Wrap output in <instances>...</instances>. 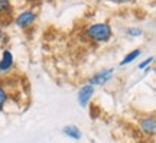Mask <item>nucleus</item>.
<instances>
[{"mask_svg": "<svg viewBox=\"0 0 156 143\" xmlns=\"http://www.w3.org/2000/svg\"><path fill=\"white\" fill-rule=\"evenodd\" d=\"M90 41L93 42H97V44H103V42H107L110 41L113 35V30H112V26L108 23H94L87 28L85 33H84Z\"/></svg>", "mask_w": 156, "mask_h": 143, "instance_id": "obj_1", "label": "nucleus"}, {"mask_svg": "<svg viewBox=\"0 0 156 143\" xmlns=\"http://www.w3.org/2000/svg\"><path fill=\"white\" fill-rule=\"evenodd\" d=\"M113 74H114V70H113V68H107V70L98 71L97 74H94L93 77L90 78V85H93L94 88L97 87V85H104V84H107L112 80Z\"/></svg>", "mask_w": 156, "mask_h": 143, "instance_id": "obj_2", "label": "nucleus"}, {"mask_svg": "<svg viewBox=\"0 0 156 143\" xmlns=\"http://www.w3.org/2000/svg\"><path fill=\"white\" fill-rule=\"evenodd\" d=\"M35 22H36V15H35L32 10H25V12H22V13H19L16 17V20H15L16 26L20 29L30 28Z\"/></svg>", "mask_w": 156, "mask_h": 143, "instance_id": "obj_3", "label": "nucleus"}, {"mask_svg": "<svg viewBox=\"0 0 156 143\" xmlns=\"http://www.w3.org/2000/svg\"><path fill=\"white\" fill-rule=\"evenodd\" d=\"M93 95H94V87H93V85H90V84L83 85V87L80 88L78 95H77L80 105H81V107H87L88 103L91 101V98H93Z\"/></svg>", "mask_w": 156, "mask_h": 143, "instance_id": "obj_4", "label": "nucleus"}, {"mask_svg": "<svg viewBox=\"0 0 156 143\" xmlns=\"http://www.w3.org/2000/svg\"><path fill=\"white\" fill-rule=\"evenodd\" d=\"M13 68V54L10 51H3L2 54V59H0V74L10 71Z\"/></svg>", "mask_w": 156, "mask_h": 143, "instance_id": "obj_5", "label": "nucleus"}, {"mask_svg": "<svg viewBox=\"0 0 156 143\" xmlns=\"http://www.w3.org/2000/svg\"><path fill=\"white\" fill-rule=\"evenodd\" d=\"M140 126V130L145 133V134H153L156 130V121H155V117L151 116V117H145L142 119L139 123Z\"/></svg>", "mask_w": 156, "mask_h": 143, "instance_id": "obj_6", "label": "nucleus"}, {"mask_svg": "<svg viewBox=\"0 0 156 143\" xmlns=\"http://www.w3.org/2000/svg\"><path fill=\"white\" fill-rule=\"evenodd\" d=\"M62 133L65 134V136H68L69 139H73V140H80L81 139V130L78 129L75 124H68V126L62 127Z\"/></svg>", "mask_w": 156, "mask_h": 143, "instance_id": "obj_7", "label": "nucleus"}, {"mask_svg": "<svg viewBox=\"0 0 156 143\" xmlns=\"http://www.w3.org/2000/svg\"><path fill=\"white\" fill-rule=\"evenodd\" d=\"M140 54H142V51H140V49H134V51H132V52H129L127 55H126L122 59V62H120V66H124V65L132 64L133 61H136V58H139Z\"/></svg>", "mask_w": 156, "mask_h": 143, "instance_id": "obj_8", "label": "nucleus"}, {"mask_svg": "<svg viewBox=\"0 0 156 143\" xmlns=\"http://www.w3.org/2000/svg\"><path fill=\"white\" fill-rule=\"evenodd\" d=\"M6 103H7V91H6L5 85L0 83V111L5 109Z\"/></svg>", "mask_w": 156, "mask_h": 143, "instance_id": "obj_9", "label": "nucleus"}, {"mask_svg": "<svg viewBox=\"0 0 156 143\" xmlns=\"http://www.w3.org/2000/svg\"><path fill=\"white\" fill-rule=\"evenodd\" d=\"M12 10V5L7 0H0V13H9Z\"/></svg>", "mask_w": 156, "mask_h": 143, "instance_id": "obj_10", "label": "nucleus"}, {"mask_svg": "<svg viewBox=\"0 0 156 143\" xmlns=\"http://www.w3.org/2000/svg\"><path fill=\"white\" fill-rule=\"evenodd\" d=\"M152 62H153V56H151V58L145 59L143 62H140V64H139V70H147V66L151 65Z\"/></svg>", "mask_w": 156, "mask_h": 143, "instance_id": "obj_11", "label": "nucleus"}, {"mask_svg": "<svg viewBox=\"0 0 156 143\" xmlns=\"http://www.w3.org/2000/svg\"><path fill=\"white\" fill-rule=\"evenodd\" d=\"M127 33L130 36H140V35H142V30L137 28H130V29H127Z\"/></svg>", "mask_w": 156, "mask_h": 143, "instance_id": "obj_12", "label": "nucleus"}]
</instances>
